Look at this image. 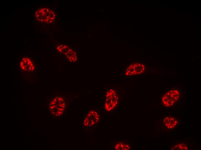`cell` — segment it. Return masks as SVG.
<instances>
[{
  "mask_svg": "<svg viewBox=\"0 0 201 150\" xmlns=\"http://www.w3.org/2000/svg\"><path fill=\"white\" fill-rule=\"evenodd\" d=\"M66 102L62 96H55L52 98L49 104V108L51 114L55 117L62 115L66 108Z\"/></svg>",
  "mask_w": 201,
  "mask_h": 150,
  "instance_id": "6da1fadb",
  "label": "cell"
},
{
  "mask_svg": "<svg viewBox=\"0 0 201 150\" xmlns=\"http://www.w3.org/2000/svg\"><path fill=\"white\" fill-rule=\"evenodd\" d=\"M55 16L53 10L44 7L38 8L35 13V16L37 20L42 23H52L54 20Z\"/></svg>",
  "mask_w": 201,
  "mask_h": 150,
  "instance_id": "7a4b0ae2",
  "label": "cell"
},
{
  "mask_svg": "<svg viewBox=\"0 0 201 150\" xmlns=\"http://www.w3.org/2000/svg\"><path fill=\"white\" fill-rule=\"evenodd\" d=\"M147 71L146 66L141 63H133L128 65L125 68L124 75L130 78L143 74Z\"/></svg>",
  "mask_w": 201,
  "mask_h": 150,
  "instance_id": "3957f363",
  "label": "cell"
},
{
  "mask_svg": "<svg viewBox=\"0 0 201 150\" xmlns=\"http://www.w3.org/2000/svg\"><path fill=\"white\" fill-rule=\"evenodd\" d=\"M180 93L179 90L174 88L170 89L165 93L161 98V103L166 107L174 105L180 98Z\"/></svg>",
  "mask_w": 201,
  "mask_h": 150,
  "instance_id": "277c9868",
  "label": "cell"
},
{
  "mask_svg": "<svg viewBox=\"0 0 201 150\" xmlns=\"http://www.w3.org/2000/svg\"><path fill=\"white\" fill-rule=\"evenodd\" d=\"M20 69L25 73H34L36 69V65L34 61L31 58L25 56L21 59L19 63Z\"/></svg>",
  "mask_w": 201,
  "mask_h": 150,
  "instance_id": "5b68a950",
  "label": "cell"
},
{
  "mask_svg": "<svg viewBox=\"0 0 201 150\" xmlns=\"http://www.w3.org/2000/svg\"><path fill=\"white\" fill-rule=\"evenodd\" d=\"M99 119V116L96 111L94 110L89 111L84 116L83 119V125L85 127H91L97 124Z\"/></svg>",
  "mask_w": 201,
  "mask_h": 150,
  "instance_id": "8992f818",
  "label": "cell"
},
{
  "mask_svg": "<svg viewBox=\"0 0 201 150\" xmlns=\"http://www.w3.org/2000/svg\"><path fill=\"white\" fill-rule=\"evenodd\" d=\"M163 123L165 128L172 129L178 124V121L175 118L170 116H166L163 119Z\"/></svg>",
  "mask_w": 201,
  "mask_h": 150,
  "instance_id": "52a82bcc",
  "label": "cell"
},
{
  "mask_svg": "<svg viewBox=\"0 0 201 150\" xmlns=\"http://www.w3.org/2000/svg\"><path fill=\"white\" fill-rule=\"evenodd\" d=\"M67 59L70 62H74L77 61V56L76 52L72 48H68L64 53Z\"/></svg>",
  "mask_w": 201,
  "mask_h": 150,
  "instance_id": "ba28073f",
  "label": "cell"
},
{
  "mask_svg": "<svg viewBox=\"0 0 201 150\" xmlns=\"http://www.w3.org/2000/svg\"><path fill=\"white\" fill-rule=\"evenodd\" d=\"M68 49V47L67 46L64 44L59 45L56 47V49L57 51L62 53H64Z\"/></svg>",
  "mask_w": 201,
  "mask_h": 150,
  "instance_id": "9c48e42d",
  "label": "cell"
},
{
  "mask_svg": "<svg viewBox=\"0 0 201 150\" xmlns=\"http://www.w3.org/2000/svg\"><path fill=\"white\" fill-rule=\"evenodd\" d=\"M175 149L179 150H187L188 149V147L186 144L183 143H178L176 145L174 146Z\"/></svg>",
  "mask_w": 201,
  "mask_h": 150,
  "instance_id": "30bf717a",
  "label": "cell"
}]
</instances>
